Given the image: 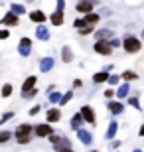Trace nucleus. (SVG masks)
Returning a JSON list of instances; mask_svg holds the SVG:
<instances>
[{
    "instance_id": "obj_1",
    "label": "nucleus",
    "mask_w": 144,
    "mask_h": 152,
    "mask_svg": "<svg viewBox=\"0 0 144 152\" xmlns=\"http://www.w3.org/2000/svg\"><path fill=\"white\" fill-rule=\"evenodd\" d=\"M122 48H124V51H128V53H136V51H140V39L128 36V38H124V42H122Z\"/></svg>"
},
{
    "instance_id": "obj_2",
    "label": "nucleus",
    "mask_w": 144,
    "mask_h": 152,
    "mask_svg": "<svg viewBox=\"0 0 144 152\" xmlns=\"http://www.w3.org/2000/svg\"><path fill=\"white\" fill-rule=\"evenodd\" d=\"M18 51H20V56L28 57L30 51H32V39L30 38H22L20 39V48H18Z\"/></svg>"
},
{
    "instance_id": "obj_3",
    "label": "nucleus",
    "mask_w": 144,
    "mask_h": 152,
    "mask_svg": "<svg viewBox=\"0 0 144 152\" xmlns=\"http://www.w3.org/2000/svg\"><path fill=\"white\" fill-rule=\"evenodd\" d=\"M95 51H97V53H101V56H111L113 48H111V44H109V42H97V44H95Z\"/></svg>"
},
{
    "instance_id": "obj_4",
    "label": "nucleus",
    "mask_w": 144,
    "mask_h": 152,
    "mask_svg": "<svg viewBox=\"0 0 144 152\" xmlns=\"http://www.w3.org/2000/svg\"><path fill=\"white\" fill-rule=\"evenodd\" d=\"M81 117H83V121H87L89 124H95V113L89 105H85V107L81 109Z\"/></svg>"
},
{
    "instance_id": "obj_5",
    "label": "nucleus",
    "mask_w": 144,
    "mask_h": 152,
    "mask_svg": "<svg viewBox=\"0 0 144 152\" xmlns=\"http://www.w3.org/2000/svg\"><path fill=\"white\" fill-rule=\"evenodd\" d=\"M36 134L38 136H51L53 134V130H51V126L50 124H38V126H36Z\"/></svg>"
},
{
    "instance_id": "obj_6",
    "label": "nucleus",
    "mask_w": 144,
    "mask_h": 152,
    "mask_svg": "<svg viewBox=\"0 0 144 152\" xmlns=\"http://www.w3.org/2000/svg\"><path fill=\"white\" fill-rule=\"evenodd\" d=\"M77 12H81V14H91V12H93V2H79Z\"/></svg>"
},
{
    "instance_id": "obj_7",
    "label": "nucleus",
    "mask_w": 144,
    "mask_h": 152,
    "mask_svg": "<svg viewBox=\"0 0 144 152\" xmlns=\"http://www.w3.org/2000/svg\"><path fill=\"white\" fill-rule=\"evenodd\" d=\"M30 20H32V22L42 24V22H45V14L42 10H36V12H32V14H30Z\"/></svg>"
},
{
    "instance_id": "obj_8",
    "label": "nucleus",
    "mask_w": 144,
    "mask_h": 152,
    "mask_svg": "<svg viewBox=\"0 0 144 152\" xmlns=\"http://www.w3.org/2000/svg\"><path fill=\"white\" fill-rule=\"evenodd\" d=\"M77 136H79V140L83 142V144H91V140H93V138H91V134H89L87 130H83V129L77 130Z\"/></svg>"
},
{
    "instance_id": "obj_9",
    "label": "nucleus",
    "mask_w": 144,
    "mask_h": 152,
    "mask_svg": "<svg viewBox=\"0 0 144 152\" xmlns=\"http://www.w3.org/2000/svg\"><path fill=\"white\" fill-rule=\"evenodd\" d=\"M2 24H6V26H18V16H14V14H6L4 18H2Z\"/></svg>"
},
{
    "instance_id": "obj_10",
    "label": "nucleus",
    "mask_w": 144,
    "mask_h": 152,
    "mask_svg": "<svg viewBox=\"0 0 144 152\" xmlns=\"http://www.w3.org/2000/svg\"><path fill=\"white\" fill-rule=\"evenodd\" d=\"M32 134V126L30 124H22L16 129V136H30Z\"/></svg>"
},
{
    "instance_id": "obj_11",
    "label": "nucleus",
    "mask_w": 144,
    "mask_h": 152,
    "mask_svg": "<svg viewBox=\"0 0 144 152\" xmlns=\"http://www.w3.org/2000/svg\"><path fill=\"white\" fill-rule=\"evenodd\" d=\"M116 129H118V123H109V129H107V140H113L116 134Z\"/></svg>"
},
{
    "instance_id": "obj_12",
    "label": "nucleus",
    "mask_w": 144,
    "mask_h": 152,
    "mask_svg": "<svg viewBox=\"0 0 144 152\" xmlns=\"http://www.w3.org/2000/svg\"><path fill=\"white\" fill-rule=\"evenodd\" d=\"M34 85H36V77H32V75H30V77L26 79V81H24L22 91H24V93H30V91L34 89Z\"/></svg>"
},
{
    "instance_id": "obj_13",
    "label": "nucleus",
    "mask_w": 144,
    "mask_h": 152,
    "mask_svg": "<svg viewBox=\"0 0 144 152\" xmlns=\"http://www.w3.org/2000/svg\"><path fill=\"white\" fill-rule=\"evenodd\" d=\"M122 103H116V101H109V111H111L113 115H118V113H122Z\"/></svg>"
},
{
    "instance_id": "obj_14",
    "label": "nucleus",
    "mask_w": 144,
    "mask_h": 152,
    "mask_svg": "<svg viewBox=\"0 0 144 152\" xmlns=\"http://www.w3.org/2000/svg\"><path fill=\"white\" fill-rule=\"evenodd\" d=\"M53 67V59H51V57H44V59H42V63H39V69H42V71H50V69Z\"/></svg>"
},
{
    "instance_id": "obj_15",
    "label": "nucleus",
    "mask_w": 144,
    "mask_h": 152,
    "mask_svg": "<svg viewBox=\"0 0 144 152\" xmlns=\"http://www.w3.org/2000/svg\"><path fill=\"white\" fill-rule=\"evenodd\" d=\"M109 38H113V30H101V32H97V42H107Z\"/></svg>"
},
{
    "instance_id": "obj_16",
    "label": "nucleus",
    "mask_w": 144,
    "mask_h": 152,
    "mask_svg": "<svg viewBox=\"0 0 144 152\" xmlns=\"http://www.w3.org/2000/svg\"><path fill=\"white\" fill-rule=\"evenodd\" d=\"M81 123H83V117H81V113L73 115V118H71V129H73V130H79V129H81Z\"/></svg>"
},
{
    "instance_id": "obj_17",
    "label": "nucleus",
    "mask_w": 144,
    "mask_h": 152,
    "mask_svg": "<svg viewBox=\"0 0 144 152\" xmlns=\"http://www.w3.org/2000/svg\"><path fill=\"white\" fill-rule=\"evenodd\" d=\"M36 36H38V39H42V42H45V39H50V32L44 28V26H39L38 30H36Z\"/></svg>"
},
{
    "instance_id": "obj_18",
    "label": "nucleus",
    "mask_w": 144,
    "mask_h": 152,
    "mask_svg": "<svg viewBox=\"0 0 144 152\" xmlns=\"http://www.w3.org/2000/svg\"><path fill=\"white\" fill-rule=\"evenodd\" d=\"M59 111L57 109H51V111H48V123H57L59 121Z\"/></svg>"
},
{
    "instance_id": "obj_19",
    "label": "nucleus",
    "mask_w": 144,
    "mask_h": 152,
    "mask_svg": "<svg viewBox=\"0 0 144 152\" xmlns=\"http://www.w3.org/2000/svg\"><path fill=\"white\" fill-rule=\"evenodd\" d=\"M128 91H130L128 83H122L121 87H118V91H116V95H118V99H124V97L128 95Z\"/></svg>"
},
{
    "instance_id": "obj_20",
    "label": "nucleus",
    "mask_w": 144,
    "mask_h": 152,
    "mask_svg": "<svg viewBox=\"0 0 144 152\" xmlns=\"http://www.w3.org/2000/svg\"><path fill=\"white\" fill-rule=\"evenodd\" d=\"M99 22V16H97V14H87V16H85V24H87V26H93V24H97Z\"/></svg>"
},
{
    "instance_id": "obj_21",
    "label": "nucleus",
    "mask_w": 144,
    "mask_h": 152,
    "mask_svg": "<svg viewBox=\"0 0 144 152\" xmlns=\"http://www.w3.org/2000/svg\"><path fill=\"white\" fill-rule=\"evenodd\" d=\"M63 61L65 63H69V61H73V53H71V48H63Z\"/></svg>"
},
{
    "instance_id": "obj_22",
    "label": "nucleus",
    "mask_w": 144,
    "mask_h": 152,
    "mask_svg": "<svg viewBox=\"0 0 144 152\" xmlns=\"http://www.w3.org/2000/svg\"><path fill=\"white\" fill-rule=\"evenodd\" d=\"M51 24H53V26H61V24H63V14L56 12V14L51 16Z\"/></svg>"
},
{
    "instance_id": "obj_23",
    "label": "nucleus",
    "mask_w": 144,
    "mask_h": 152,
    "mask_svg": "<svg viewBox=\"0 0 144 152\" xmlns=\"http://www.w3.org/2000/svg\"><path fill=\"white\" fill-rule=\"evenodd\" d=\"M10 8H12V14H14V16H20V14H24V12H26L22 4H12Z\"/></svg>"
},
{
    "instance_id": "obj_24",
    "label": "nucleus",
    "mask_w": 144,
    "mask_h": 152,
    "mask_svg": "<svg viewBox=\"0 0 144 152\" xmlns=\"http://www.w3.org/2000/svg\"><path fill=\"white\" fill-rule=\"evenodd\" d=\"M95 83H103V81H109V73H105V71H101V73L95 75Z\"/></svg>"
},
{
    "instance_id": "obj_25",
    "label": "nucleus",
    "mask_w": 144,
    "mask_h": 152,
    "mask_svg": "<svg viewBox=\"0 0 144 152\" xmlns=\"http://www.w3.org/2000/svg\"><path fill=\"white\" fill-rule=\"evenodd\" d=\"M121 77H124V83H126V81H134V79L138 77V75L134 73V71H124V73H122Z\"/></svg>"
},
{
    "instance_id": "obj_26",
    "label": "nucleus",
    "mask_w": 144,
    "mask_h": 152,
    "mask_svg": "<svg viewBox=\"0 0 144 152\" xmlns=\"http://www.w3.org/2000/svg\"><path fill=\"white\" fill-rule=\"evenodd\" d=\"M12 138V132L10 130H2V132H0V144H2V142H6V140H10Z\"/></svg>"
},
{
    "instance_id": "obj_27",
    "label": "nucleus",
    "mask_w": 144,
    "mask_h": 152,
    "mask_svg": "<svg viewBox=\"0 0 144 152\" xmlns=\"http://www.w3.org/2000/svg\"><path fill=\"white\" fill-rule=\"evenodd\" d=\"M10 95H12V85L6 83L4 87H2V97H10Z\"/></svg>"
},
{
    "instance_id": "obj_28",
    "label": "nucleus",
    "mask_w": 144,
    "mask_h": 152,
    "mask_svg": "<svg viewBox=\"0 0 144 152\" xmlns=\"http://www.w3.org/2000/svg\"><path fill=\"white\" fill-rule=\"evenodd\" d=\"M73 26H75V28H79V32L87 28V24H85V20H75V22H73Z\"/></svg>"
},
{
    "instance_id": "obj_29",
    "label": "nucleus",
    "mask_w": 144,
    "mask_h": 152,
    "mask_svg": "<svg viewBox=\"0 0 144 152\" xmlns=\"http://www.w3.org/2000/svg\"><path fill=\"white\" fill-rule=\"evenodd\" d=\"M36 95H38V89H32L30 93H22L24 99H32V97H36Z\"/></svg>"
},
{
    "instance_id": "obj_30",
    "label": "nucleus",
    "mask_w": 144,
    "mask_h": 152,
    "mask_svg": "<svg viewBox=\"0 0 144 152\" xmlns=\"http://www.w3.org/2000/svg\"><path fill=\"white\" fill-rule=\"evenodd\" d=\"M50 101L51 103H59L61 101V95H59V93H51V95H50Z\"/></svg>"
},
{
    "instance_id": "obj_31",
    "label": "nucleus",
    "mask_w": 144,
    "mask_h": 152,
    "mask_svg": "<svg viewBox=\"0 0 144 152\" xmlns=\"http://www.w3.org/2000/svg\"><path fill=\"white\" fill-rule=\"evenodd\" d=\"M16 140L20 142V144H28V142H30V136H16Z\"/></svg>"
},
{
    "instance_id": "obj_32",
    "label": "nucleus",
    "mask_w": 144,
    "mask_h": 152,
    "mask_svg": "<svg viewBox=\"0 0 144 152\" xmlns=\"http://www.w3.org/2000/svg\"><path fill=\"white\" fill-rule=\"evenodd\" d=\"M69 99H71V93H65V95H63V97H61V105H65V103H69Z\"/></svg>"
},
{
    "instance_id": "obj_33",
    "label": "nucleus",
    "mask_w": 144,
    "mask_h": 152,
    "mask_svg": "<svg viewBox=\"0 0 144 152\" xmlns=\"http://www.w3.org/2000/svg\"><path fill=\"white\" fill-rule=\"evenodd\" d=\"M109 83L116 85V83H118V75H109Z\"/></svg>"
},
{
    "instance_id": "obj_34",
    "label": "nucleus",
    "mask_w": 144,
    "mask_h": 152,
    "mask_svg": "<svg viewBox=\"0 0 144 152\" xmlns=\"http://www.w3.org/2000/svg\"><path fill=\"white\" fill-rule=\"evenodd\" d=\"M50 140L53 142V144H57V142L61 140V136H59V134H51V136H50Z\"/></svg>"
},
{
    "instance_id": "obj_35",
    "label": "nucleus",
    "mask_w": 144,
    "mask_h": 152,
    "mask_svg": "<svg viewBox=\"0 0 144 152\" xmlns=\"http://www.w3.org/2000/svg\"><path fill=\"white\" fill-rule=\"evenodd\" d=\"M91 32H93V26H87V28H85V30H81V34H83V36L91 34Z\"/></svg>"
},
{
    "instance_id": "obj_36",
    "label": "nucleus",
    "mask_w": 144,
    "mask_h": 152,
    "mask_svg": "<svg viewBox=\"0 0 144 152\" xmlns=\"http://www.w3.org/2000/svg\"><path fill=\"white\" fill-rule=\"evenodd\" d=\"M8 118H12V113H6L4 117L0 118V124H2V123H6V121H8Z\"/></svg>"
},
{
    "instance_id": "obj_37",
    "label": "nucleus",
    "mask_w": 144,
    "mask_h": 152,
    "mask_svg": "<svg viewBox=\"0 0 144 152\" xmlns=\"http://www.w3.org/2000/svg\"><path fill=\"white\" fill-rule=\"evenodd\" d=\"M128 103H130L132 107H136V109H138V99H134V97H132V99H128Z\"/></svg>"
},
{
    "instance_id": "obj_38",
    "label": "nucleus",
    "mask_w": 144,
    "mask_h": 152,
    "mask_svg": "<svg viewBox=\"0 0 144 152\" xmlns=\"http://www.w3.org/2000/svg\"><path fill=\"white\" fill-rule=\"evenodd\" d=\"M8 38V30H0V39H6Z\"/></svg>"
},
{
    "instance_id": "obj_39",
    "label": "nucleus",
    "mask_w": 144,
    "mask_h": 152,
    "mask_svg": "<svg viewBox=\"0 0 144 152\" xmlns=\"http://www.w3.org/2000/svg\"><path fill=\"white\" fill-rule=\"evenodd\" d=\"M63 8H65V2H57V12H63Z\"/></svg>"
},
{
    "instance_id": "obj_40",
    "label": "nucleus",
    "mask_w": 144,
    "mask_h": 152,
    "mask_svg": "<svg viewBox=\"0 0 144 152\" xmlns=\"http://www.w3.org/2000/svg\"><path fill=\"white\" fill-rule=\"evenodd\" d=\"M113 95H115V91H113V89H107L105 91V97H107V99H111Z\"/></svg>"
},
{
    "instance_id": "obj_41",
    "label": "nucleus",
    "mask_w": 144,
    "mask_h": 152,
    "mask_svg": "<svg viewBox=\"0 0 144 152\" xmlns=\"http://www.w3.org/2000/svg\"><path fill=\"white\" fill-rule=\"evenodd\" d=\"M118 45H121V42H118V39H115V38H113V39H111V48H118Z\"/></svg>"
},
{
    "instance_id": "obj_42",
    "label": "nucleus",
    "mask_w": 144,
    "mask_h": 152,
    "mask_svg": "<svg viewBox=\"0 0 144 152\" xmlns=\"http://www.w3.org/2000/svg\"><path fill=\"white\" fill-rule=\"evenodd\" d=\"M39 109H42V107H34V109H30V115H38V113H39Z\"/></svg>"
},
{
    "instance_id": "obj_43",
    "label": "nucleus",
    "mask_w": 144,
    "mask_h": 152,
    "mask_svg": "<svg viewBox=\"0 0 144 152\" xmlns=\"http://www.w3.org/2000/svg\"><path fill=\"white\" fill-rule=\"evenodd\" d=\"M57 152H73L71 148H61V150H57Z\"/></svg>"
},
{
    "instance_id": "obj_44",
    "label": "nucleus",
    "mask_w": 144,
    "mask_h": 152,
    "mask_svg": "<svg viewBox=\"0 0 144 152\" xmlns=\"http://www.w3.org/2000/svg\"><path fill=\"white\" fill-rule=\"evenodd\" d=\"M140 136H144V126H140Z\"/></svg>"
},
{
    "instance_id": "obj_45",
    "label": "nucleus",
    "mask_w": 144,
    "mask_h": 152,
    "mask_svg": "<svg viewBox=\"0 0 144 152\" xmlns=\"http://www.w3.org/2000/svg\"><path fill=\"white\" fill-rule=\"evenodd\" d=\"M132 152H142V150H138V148H136V150H132Z\"/></svg>"
},
{
    "instance_id": "obj_46",
    "label": "nucleus",
    "mask_w": 144,
    "mask_h": 152,
    "mask_svg": "<svg viewBox=\"0 0 144 152\" xmlns=\"http://www.w3.org/2000/svg\"><path fill=\"white\" fill-rule=\"evenodd\" d=\"M142 36H144V32H142Z\"/></svg>"
}]
</instances>
